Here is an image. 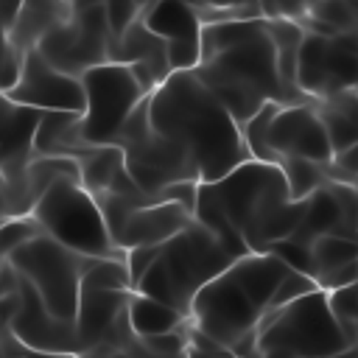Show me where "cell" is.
Listing matches in <instances>:
<instances>
[{
  "instance_id": "6da1fadb",
  "label": "cell",
  "mask_w": 358,
  "mask_h": 358,
  "mask_svg": "<svg viewBox=\"0 0 358 358\" xmlns=\"http://www.w3.org/2000/svg\"><path fill=\"white\" fill-rule=\"evenodd\" d=\"M193 76L224 103L238 126L266 103H294L280 84L277 53L263 17L204 22L201 59Z\"/></svg>"
},
{
  "instance_id": "7a4b0ae2",
  "label": "cell",
  "mask_w": 358,
  "mask_h": 358,
  "mask_svg": "<svg viewBox=\"0 0 358 358\" xmlns=\"http://www.w3.org/2000/svg\"><path fill=\"white\" fill-rule=\"evenodd\" d=\"M145 106L151 129L190 157L201 182H215L252 159L241 126L193 70L171 73L145 95Z\"/></svg>"
},
{
  "instance_id": "3957f363",
  "label": "cell",
  "mask_w": 358,
  "mask_h": 358,
  "mask_svg": "<svg viewBox=\"0 0 358 358\" xmlns=\"http://www.w3.org/2000/svg\"><path fill=\"white\" fill-rule=\"evenodd\" d=\"M288 271L291 268L268 252H249L238 257L193 296L190 324L229 355L249 358L255 352L257 324L268 313Z\"/></svg>"
},
{
  "instance_id": "277c9868",
  "label": "cell",
  "mask_w": 358,
  "mask_h": 358,
  "mask_svg": "<svg viewBox=\"0 0 358 358\" xmlns=\"http://www.w3.org/2000/svg\"><path fill=\"white\" fill-rule=\"evenodd\" d=\"M196 201L224 215L249 252H268L271 243L291 238L305 210V201L288 196L280 165L260 159H246L215 182H199Z\"/></svg>"
},
{
  "instance_id": "5b68a950",
  "label": "cell",
  "mask_w": 358,
  "mask_h": 358,
  "mask_svg": "<svg viewBox=\"0 0 358 358\" xmlns=\"http://www.w3.org/2000/svg\"><path fill=\"white\" fill-rule=\"evenodd\" d=\"M235 260L238 257L204 224L193 218L182 232L159 243L154 263L140 277L134 291L190 316L193 296Z\"/></svg>"
},
{
  "instance_id": "8992f818",
  "label": "cell",
  "mask_w": 358,
  "mask_h": 358,
  "mask_svg": "<svg viewBox=\"0 0 358 358\" xmlns=\"http://www.w3.org/2000/svg\"><path fill=\"white\" fill-rule=\"evenodd\" d=\"M31 218L42 235L81 257H126V252L115 246L98 201L73 176L56 179L34 204Z\"/></svg>"
},
{
  "instance_id": "52a82bcc",
  "label": "cell",
  "mask_w": 358,
  "mask_h": 358,
  "mask_svg": "<svg viewBox=\"0 0 358 358\" xmlns=\"http://www.w3.org/2000/svg\"><path fill=\"white\" fill-rule=\"evenodd\" d=\"M352 347L336 324L327 294L310 291L282 308L268 310L257 324L255 350L282 352L288 358H327Z\"/></svg>"
},
{
  "instance_id": "ba28073f",
  "label": "cell",
  "mask_w": 358,
  "mask_h": 358,
  "mask_svg": "<svg viewBox=\"0 0 358 358\" xmlns=\"http://www.w3.org/2000/svg\"><path fill=\"white\" fill-rule=\"evenodd\" d=\"M115 145L123 154V162H126L131 182L154 199H159L173 185L201 182L190 157L176 143H171L168 137H162L159 131L151 129L145 98L123 123Z\"/></svg>"
},
{
  "instance_id": "9c48e42d",
  "label": "cell",
  "mask_w": 358,
  "mask_h": 358,
  "mask_svg": "<svg viewBox=\"0 0 358 358\" xmlns=\"http://www.w3.org/2000/svg\"><path fill=\"white\" fill-rule=\"evenodd\" d=\"M11 268L39 294L45 308L62 319L76 322L78 310V294H81V274L90 263V257H81L62 243H56L48 235H36L20 246H14L8 255Z\"/></svg>"
},
{
  "instance_id": "30bf717a",
  "label": "cell",
  "mask_w": 358,
  "mask_h": 358,
  "mask_svg": "<svg viewBox=\"0 0 358 358\" xmlns=\"http://www.w3.org/2000/svg\"><path fill=\"white\" fill-rule=\"evenodd\" d=\"M84 112L81 137L87 145H115L123 123L145 98L134 73L120 62H106L81 76Z\"/></svg>"
},
{
  "instance_id": "8fae6325",
  "label": "cell",
  "mask_w": 358,
  "mask_h": 358,
  "mask_svg": "<svg viewBox=\"0 0 358 358\" xmlns=\"http://www.w3.org/2000/svg\"><path fill=\"white\" fill-rule=\"evenodd\" d=\"M112 31L103 6H70V17L42 36L36 53L56 70L81 78L87 70L106 64Z\"/></svg>"
},
{
  "instance_id": "7c38bea8",
  "label": "cell",
  "mask_w": 358,
  "mask_h": 358,
  "mask_svg": "<svg viewBox=\"0 0 358 358\" xmlns=\"http://www.w3.org/2000/svg\"><path fill=\"white\" fill-rule=\"evenodd\" d=\"M358 78V34H302L296 56V87L305 98L324 101L355 90Z\"/></svg>"
},
{
  "instance_id": "4fadbf2b",
  "label": "cell",
  "mask_w": 358,
  "mask_h": 358,
  "mask_svg": "<svg viewBox=\"0 0 358 358\" xmlns=\"http://www.w3.org/2000/svg\"><path fill=\"white\" fill-rule=\"evenodd\" d=\"M131 291L81 288L76 310V352H131L137 338L129 327Z\"/></svg>"
},
{
  "instance_id": "5bb4252c",
  "label": "cell",
  "mask_w": 358,
  "mask_h": 358,
  "mask_svg": "<svg viewBox=\"0 0 358 358\" xmlns=\"http://www.w3.org/2000/svg\"><path fill=\"white\" fill-rule=\"evenodd\" d=\"M14 103L36 109V112H84V90L81 78L56 70L36 50L22 56L20 78L6 92Z\"/></svg>"
},
{
  "instance_id": "9a60e30c",
  "label": "cell",
  "mask_w": 358,
  "mask_h": 358,
  "mask_svg": "<svg viewBox=\"0 0 358 358\" xmlns=\"http://www.w3.org/2000/svg\"><path fill=\"white\" fill-rule=\"evenodd\" d=\"M266 140L277 162L285 157H294V159H310V162L327 165L333 159V148L319 120L316 103L280 106L268 123Z\"/></svg>"
},
{
  "instance_id": "2e32d148",
  "label": "cell",
  "mask_w": 358,
  "mask_h": 358,
  "mask_svg": "<svg viewBox=\"0 0 358 358\" xmlns=\"http://www.w3.org/2000/svg\"><path fill=\"white\" fill-rule=\"evenodd\" d=\"M322 235H338L358 241V190L355 185L324 182L305 199V210L291 241L310 246Z\"/></svg>"
},
{
  "instance_id": "e0dca14e",
  "label": "cell",
  "mask_w": 358,
  "mask_h": 358,
  "mask_svg": "<svg viewBox=\"0 0 358 358\" xmlns=\"http://www.w3.org/2000/svg\"><path fill=\"white\" fill-rule=\"evenodd\" d=\"M143 22L154 31L168 50L171 70H196L201 59V17L190 0H157L145 14Z\"/></svg>"
},
{
  "instance_id": "ac0fdd59",
  "label": "cell",
  "mask_w": 358,
  "mask_h": 358,
  "mask_svg": "<svg viewBox=\"0 0 358 358\" xmlns=\"http://www.w3.org/2000/svg\"><path fill=\"white\" fill-rule=\"evenodd\" d=\"M8 330L25 350L76 355V322L56 319L45 308L39 294L22 277H20V299H17V308L11 313Z\"/></svg>"
},
{
  "instance_id": "d6986e66",
  "label": "cell",
  "mask_w": 358,
  "mask_h": 358,
  "mask_svg": "<svg viewBox=\"0 0 358 358\" xmlns=\"http://www.w3.org/2000/svg\"><path fill=\"white\" fill-rule=\"evenodd\" d=\"M109 62H120L126 64L137 84L143 87L145 95H151L173 70H171V62H168V50H165V42L148 31V25L143 20L131 22L123 36H117L109 48Z\"/></svg>"
},
{
  "instance_id": "ffe728a7",
  "label": "cell",
  "mask_w": 358,
  "mask_h": 358,
  "mask_svg": "<svg viewBox=\"0 0 358 358\" xmlns=\"http://www.w3.org/2000/svg\"><path fill=\"white\" fill-rule=\"evenodd\" d=\"M190 221V210L179 201H154L131 210L112 232V241L120 252H129L134 246H159L176 232H182Z\"/></svg>"
},
{
  "instance_id": "44dd1931",
  "label": "cell",
  "mask_w": 358,
  "mask_h": 358,
  "mask_svg": "<svg viewBox=\"0 0 358 358\" xmlns=\"http://www.w3.org/2000/svg\"><path fill=\"white\" fill-rule=\"evenodd\" d=\"M308 277L319 291H336L358 282V241L322 235L308 246Z\"/></svg>"
},
{
  "instance_id": "7402d4cb",
  "label": "cell",
  "mask_w": 358,
  "mask_h": 358,
  "mask_svg": "<svg viewBox=\"0 0 358 358\" xmlns=\"http://www.w3.org/2000/svg\"><path fill=\"white\" fill-rule=\"evenodd\" d=\"M67 17H70V3L67 0H31V3H20L17 17L6 28V42L22 59L31 50H36L42 36L50 34L56 25H62Z\"/></svg>"
},
{
  "instance_id": "603a6c76",
  "label": "cell",
  "mask_w": 358,
  "mask_h": 358,
  "mask_svg": "<svg viewBox=\"0 0 358 358\" xmlns=\"http://www.w3.org/2000/svg\"><path fill=\"white\" fill-rule=\"evenodd\" d=\"M90 145L81 137V115L76 112H42L34 131L36 157H76Z\"/></svg>"
},
{
  "instance_id": "cb8c5ba5",
  "label": "cell",
  "mask_w": 358,
  "mask_h": 358,
  "mask_svg": "<svg viewBox=\"0 0 358 358\" xmlns=\"http://www.w3.org/2000/svg\"><path fill=\"white\" fill-rule=\"evenodd\" d=\"M316 112L327 131L333 154L355 148V140H358V92L355 90L316 101Z\"/></svg>"
},
{
  "instance_id": "d4e9b609",
  "label": "cell",
  "mask_w": 358,
  "mask_h": 358,
  "mask_svg": "<svg viewBox=\"0 0 358 358\" xmlns=\"http://www.w3.org/2000/svg\"><path fill=\"white\" fill-rule=\"evenodd\" d=\"M187 322H190L187 313H182L154 296H145L140 291H131V296H129V327H131L134 338L165 336V333L185 327Z\"/></svg>"
},
{
  "instance_id": "484cf974",
  "label": "cell",
  "mask_w": 358,
  "mask_h": 358,
  "mask_svg": "<svg viewBox=\"0 0 358 358\" xmlns=\"http://www.w3.org/2000/svg\"><path fill=\"white\" fill-rule=\"evenodd\" d=\"M73 159L78 165V182L92 196L109 190L117 179H123L129 173L126 171V162H123V154H120L117 145H90L87 151L76 154Z\"/></svg>"
},
{
  "instance_id": "4316f807",
  "label": "cell",
  "mask_w": 358,
  "mask_h": 358,
  "mask_svg": "<svg viewBox=\"0 0 358 358\" xmlns=\"http://www.w3.org/2000/svg\"><path fill=\"white\" fill-rule=\"evenodd\" d=\"M81 288H90V291H131L126 257H90V263L81 274Z\"/></svg>"
},
{
  "instance_id": "83f0119b",
  "label": "cell",
  "mask_w": 358,
  "mask_h": 358,
  "mask_svg": "<svg viewBox=\"0 0 358 358\" xmlns=\"http://www.w3.org/2000/svg\"><path fill=\"white\" fill-rule=\"evenodd\" d=\"M277 165H280V171H282V176H285L288 196H291L294 201H305L313 190H319V187L327 182L324 165H319V162L285 157V159H280Z\"/></svg>"
},
{
  "instance_id": "f1b7e54d",
  "label": "cell",
  "mask_w": 358,
  "mask_h": 358,
  "mask_svg": "<svg viewBox=\"0 0 358 358\" xmlns=\"http://www.w3.org/2000/svg\"><path fill=\"white\" fill-rule=\"evenodd\" d=\"M92 3L103 6L106 20H109V31H112V42H115L117 36H123V31H126L131 22L143 20V14H145L157 0H73L70 6H92Z\"/></svg>"
},
{
  "instance_id": "f546056e",
  "label": "cell",
  "mask_w": 358,
  "mask_h": 358,
  "mask_svg": "<svg viewBox=\"0 0 358 358\" xmlns=\"http://www.w3.org/2000/svg\"><path fill=\"white\" fill-rule=\"evenodd\" d=\"M324 294H327V305H330L336 324L341 327L347 341L358 347V282L336 288V291H324Z\"/></svg>"
},
{
  "instance_id": "4dcf8cb0",
  "label": "cell",
  "mask_w": 358,
  "mask_h": 358,
  "mask_svg": "<svg viewBox=\"0 0 358 358\" xmlns=\"http://www.w3.org/2000/svg\"><path fill=\"white\" fill-rule=\"evenodd\" d=\"M316 0H257L263 20H291L302 22Z\"/></svg>"
},
{
  "instance_id": "1f68e13d",
  "label": "cell",
  "mask_w": 358,
  "mask_h": 358,
  "mask_svg": "<svg viewBox=\"0 0 358 358\" xmlns=\"http://www.w3.org/2000/svg\"><path fill=\"white\" fill-rule=\"evenodd\" d=\"M201 17V22H227L232 20V11L255 8L257 0H190Z\"/></svg>"
},
{
  "instance_id": "d6a6232c",
  "label": "cell",
  "mask_w": 358,
  "mask_h": 358,
  "mask_svg": "<svg viewBox=\"0 0 358 358\" xmlns=\"http://www.w3.org/2000/svg\"><path fill=\"white\" fill-rule=\"evenodd\" d=\"M310 291H316V282H313L308 274L291 268V271L282 277V282H280V288H277V294H274L268 310L282 308V305H288V302H294V299H299V296H305V294H310Z\"/></svg>"
},
{
  "instance_id": "836d02e7",
  "label": "cell",
  "mask_w": 358,
  "mask_h": 358,
  "mask_svg": "<svg viewBox=\"0 0 358 358\" xmlns=\"http://www.w3.org/2000/svg\"><path fill=\"white\" fill-rule=\"evenodd\" d=\"M20 64H22V59L11 50V45L6 42V34H0V92H8L17 84Z\"/></svg>"
},
{
  "instance_id": "e575fe53",
  "label": "cell",
  "mask_w": 358,
  "mask_h": 358,
  "mask_svg": "<svg viewBox=\"0 0 358 358\" xmlns=\"http://www.w3.org/2000/svg\"><path fill=\"white\" fill-rule=\"evenodd\" d=\"M70 358H143V355H140V347L134 344L131 352H76Z\"/></svg>"
},
{
  "instance_id": "d590c367",
  "label": "cell",
  "mask_w": 358,
  "mask_h": 358,
  "mask_svg": "<svg viewBox=\"0 0 358 358\" xmlns=\"http://www.w3.org/2000/svg\"><path fill=\"white\" fill-rule=\"evenodd\" d=\"M17 8H20V0H0V20H3L6 28H8L11 20L17 17Z\"/></svg>"
},
{
  "instance_id": "8d00e7d4",
  "label": "cell",
  "mask_w": 358,
  "mask_h": 358,
  "mask_svg": "<svg viewBox=\"0 0 358 358\" xmlns=\"http://www.w3.org/2000/svg\"><path fill=\"white\" fill-rule=\"evenodd\" d=\"M22 358H70L67 352H39V350H25Z\"/></svg>"
},
{
  "instance_id": "74e56055",
  "label": "cell",
  "mask_w": 358,
  "mask_h": 358,
  "mask_svg": "<svg viewBox=\"0 0 358 358\" xmlns=\"http://www.w3.org/2000/svg\"><path fill=\"white\" fill-rule=\"evenodd\" d=\"M327 358H358V347H347V350L333 352V355H327Z\"/></svg>"
},
{
  "instance_id": "f35d334b",
  "label": "cell",
  "mask_w": 358,
  "mask_h": 358,
  "mask_svg": "<svg viewBox=\"0 0 358 358\" xmlns=\"http://www.w3.org/2000/svg\"><path fill=\"white\" fill-rule=\"evenodd\" d=\"M6 224V201H3V193H0V227Z\"/></svg>"
},
{
  "instance_id": "ab89813d",
  "label": "cell",
  "mask_w": 358,
  "mask_h": 358,
  "mask_svg": "<svg viewBox=\"0 0 358 358\" xmlns=\"http://www.w3.org/2000/svg\"><path fill=\"white\" fill-rule=\"evenodd\" d=\"M137 347H140V344H137ZM140 355H143V358H157V355H148V352H143V350H140ZM165 358H187V352H182V355H165Z\"/></svg>"
},
{
  "instance_id": "60d3db41",
  "label": "cell",
  "mask_w": 358,
  "mask_h": 358,
  "mask_svg": "<svg viewBox=\"0 0 358 358\" xmlns=\"http://www.w3.org/2000/svg\"><path fill=\"white\" fill-rule=\"evenodd\" d=\"M6 266H8V257H0V277H3V271H6Z\"/></svg>"
},
{
  "instance_id": "b9f144b4",
  "label": "cell",
  "mask_w": 358,
  "mask_h": 358,
  "mask_svg": "<svg viewBox=\"0 0 358 358\" xmlns=\"http://www.w3.org/2000/svg\"><path fill=\"white\" fill-rule=\"evenodd\" d=\"M187 358H199V355H196V352H190V350H187ZM224 358H235V355H224Z\"/></svg>"
},
{
  "instance_id": "7bdbcfd3",
  "label": "cell",
  "mask_w": 358,
  "mask_h": 358,
  "mask_svg": "<svg viewBox=\"0 0 358 358\" xmlns=\"http://www.w3.org/2000/svg\"><path fill=\"white\" fill-rule=\"evenodd\" d=\"M8 252H6V246H3V241H0V257H6Z\"/></svg>"
},
{
  "instance_id": "ee69618b",
  "label": "cell",
  "mask_w": 358,
  "mask_h": 358,
  "mask_svg": "<svg viewBox=\"0 0 358 358\" xmlns=\"http://www.w3.org/2000/svg\"><path fill=\"white\" fill-rule=\"evenodd\" d=\"M341 3H350V6H352V3H355V0H341Z\"/></svg>"
},
{
  "instance_id": "f6af8a7d",
  "label": "cell",
  "mask_w": 358,
  "mask_h": 358,
  "mask_svg": "<svg viewBox=\"0 0 358 358\" xmlns=\"http://www.w3.org/2000/svg\"><path fill=\"white\" fill-rule=\"evenodd\" d=\"M355 92H358V78H355Z\"/></svg>"
},
{
  "instance_id": "bcb514c9",
  "label": "cell",
  "mask_w": 358,
  "mask_h": 358,
  "mask_svg": "<svg viewBox=\"0 0 358 358\" xmlns=\"http://www.w3.org/2000/svg\"><path fill=\"white\" fill-rule=\"evenodd\" d=\"M20 3H31V0H20Z\"/></svg>"
},
{
  "instance_id": "7dc6e473",
  "label": "cell",
  "mask_w": 358,
  "mask_h": 358,
  "mask_svg": "<svg viewBox=\"0 0 358 358\" xmlns=\"http://www.w3.org/2000/svg\"><path fill=\"white\" fill-rule=\"evenodd\" d=\"M355 151H358V140H355Z\"/></svg>"
},
{
  "instance_id": "c3c4849f",
  "label": "cell",
  "mask_w": 358,
  "mask_h": 358,
  "mask_svg": "<svg viewBox=\"0 0 358 358\" xmlns=\"http://www.w3.org/2000/svg\"><path fill=\"white\" fill-rule=\"evenodd\" d=\"M67 3H73V0H67Z\"/></svg>"
}]
</instances>
